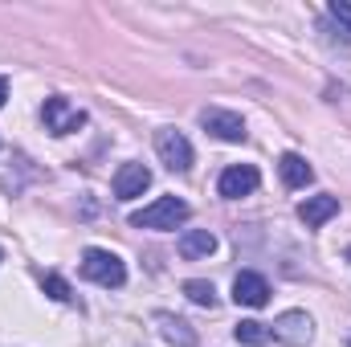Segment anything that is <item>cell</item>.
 <instances>
[{
  "label": "cell",
  "instance_id": "6da1fadb",
  "mask_svg": "<svg viewBox=\"0 0 351 347\" xmlns=\"http://www.w3.org/2000/svg\"><path fill=\"white\" fill-rule=\"evenodd\" d=\"M184 221H188V204H184L180 196H160V200H152L147 208L131 213V225H135V229H176V225H184Z\"/></svg>",
  "mask_w": 351,
  "mask_h": 347
},
{
  "label": "cell",
  "instance_id": "7a4b0ae2",
  "mask_svg": "<svg viewBox=\"0 0 351 347\" xmlns=\"http://www.w3.org/2000/svg\"><path fill=\"white\" fill-rule=\"evenodd\" d=\"M82 274L90 282H98V286H123L127 282V265L110 250H86L82 254Z\"/></svg>",
  "mask_w": 351,
  "mask_h": 347
},
{
  "label": "cell",
  "instance_id": "3957f363",
  "mask_svg": "<svg viewBox=\"0 0 351 347\" xmlns=\"http://www.w3.org/2000/svg\"><path fill=\"white\" fill-rule=\"evenodd\" d=\"M41 119H45V131L49 135H70V131H78L86 123V110H78L74 102H66L62 94H53V98H45Z\"/></svg>",
  "mask_w": 351,
  "mask_h": 347
},
{
  "label": "cell",
  "instance_id": "277c9868",
  "mask_svg": "<svg viewBox=\"0 0 351 347\" xmlns=\"http://www.w3.org/2000/svg\"><path fill=\"white\" fill-rule=\"evenodd\" d=\"M156 152H160V160H164L168 172H188L192 168V143L176 127H160L156 131Z\"/></svg>",
  "mask_w": 351,
  "mask_h": 347
},
{
  "label": "cell",
  "instance_id": "5b68a950",
  "mask_svg": "<svg viewBox=\"0 0 351 347\" xmlns=\"http://www.w3.org/2000/svg\"><path fill=\"white\" fill-rule=\"evenodd\" d=\"M200 127H204L208 135H217L221 143H245V119L233 115V110L204 106V110H200Z\"/></svg>",
  "mask_w": 351,
  "mask_h": 347
},
{
  "label": "cell",
  "instance_id": "8992f818",
  "mask_svg": "<svg viewBox=\"0 0 351 347\" xmlns=\"http://www.w3.org/2000/svg\"><path fill=\"white\" fill-rule=\"evenodd\" d=\"M258 184H262V176H258L254 164H233V168H225V172H221L217 192H221L225 200H241V196L258 192Z\"/></svg>",
  "mask_w": 351,
  "mask_h": 347
},
{
  "label": "cell",
  "instance_id": "52a82bcc",
  "mask_svg": "<svg viewBox=\"0 0 351 347\" xmlns=\"http://www.w3.org/2000/svg\"><path fill=\"white\" fill-rule=\"evenodd\" d=\"M269 331H274V339H282L286 347H306L311 344V315L306 311H286Z\"/></svg>",
  "mask_w": 351,
  "mask_h": 347
},
{
  "label": "cell",
  "instance_id": "ba28073f",
  "mask_svg": "<svg viewBox=\"0 0 351 347\" xmlns=\"http://www.w3.org/2000/svg\"><path fill=\"white\" fill-rule=\"evenodd\" d=\"M233 298H237V307H265L269 302V282L254 270H241L233 278Z\"/></svg>",
  "mask_w": 351,
  "mask_h": 347
},
{
  "label": "cell",
  "instance_id": "9c48e42d",
  "mask_svg": "<svg viewBox=\"0 0 351 347\" xmlns=\"http://www.w3.org/2000/svg\"><path fill=\"white\" fill-rule=\"evenodd\" d=\"M147 184H152V172H147L143 164H123V168L114 172V196H119V200H135V196L147 192Z\"/></svg>",
  "mask_w": 351,
  "mask_h": 347
},
{
  "label": "cell",
  "instance_id": "30bf717a",
  "mask_svg": "<svg viewBox=\"0 0 351 347\" xmlns=\"http://www.w3.org/2000/svg\"><path fill=\"white\" fill-rule=\"evenodd\" d=\"M335 213H339V200H335V196H327V192H323V196H306V200L298 204V221H302L306 229L327 225Z\"/></svg>",
  "mask_w": 351,
  "mask_h": 347
},
{
  "label": "cell",
  "instance_id": "8fae6325",
  "mask_svg": "<svg viewBox=\"0 0 351 347\" xmlns=\"http://www.w3.org/2000/svg\"><path fill=\"white\" fill-rule=\"evenodd\" d=\"M278 172H282V184H286V188H306V184L315 180V168H311L298 152H286V156L278 160Z\"/></svg>",
  "mask_w": 351,
  "mask_h": 347
},
{
  "label": "cell",
  "instance_id": "7c38bea8",
  "mask_svg": "<svg viewBox=\"0 0 351 347\" xmlns=\"http://www.w3.org/2000/svg\"><path fill=\"white\" fill-rule=\"evenodd\" d=\"M156 327H160V335H164L168 344H176V347H196V331H192L184 319L168 315V311H160V315H156Z\"/></svg>",
  "mask_w": 351,
  "mask_h": 347
},
{
  "label": "cell",
  "instance_id": "4fadbf2b",
  "mask_svg": "<svg viewBox=\"0 0 351 347\" xmlns=\"http://www.w3.org/2000/svg\"><path fill=\"white\" fill-rule=\"evenodd\" d=\"M213 250H217V237H213L208 229H184V233H180V254L188 261L208 258Z\"/></svg>",
  "mask_w": 351,
  "mask_h": 347
},
{
  "label": "cell",
  "instance_id": "5bb4252c",
  "mask_svg": "<svg viewBox=\"0 0 351 347\" xmlns=\"http://www.w3.org/2000/svg\"><path fill=\"white\" fill-rule=\"evenodd\" d=\"M233 335H237V344H245V347H262L274 339V331L265 327V323H258V319H241L237 327H233Z\"/></svg>",
  "mask_w": 351,
  "mask_h": 347
},
{
  "label": "cell",
  "instance_id": "9a60e30c",
  "mask_svg": "<svg viewBox=\"0 0 351 347\" xmlns=\"http://www.w3.org/2000/svg\"><path fill=\"white\" fill-rule=\"evenodd\" d=\"M184 294H188L196 307H208V311L217 307V290H213V282H204V278H188V282H184Z\"/></svg>",
  "mask_w": 351,
  "mask_h": 347
},
{
  "label": "cell",
  "instance_id": "2e32d148",
  "mask_svg": "<svg viewBox=\"0 0 351 347\" xmlns=\"http://www.w3.org/2000/svg\"><path fill=\"white\" fill-rule=\"evenodd\" d=\"M41 286H45V294H49V298H58V302H70V298H74V290H70V282H66L62 274H45V278H41Z\"/></svg>",
  "mask_w": 351,
  "mask_h": 347
},
{
  "label": "cell",
  "instance_id": "e0dca14e",
  "mask_svg": "<svg viewBox=\"0 0 351 347\" xmlns=\"http://www.w3.org/2000/svg\"><path fill=\"white\" fill-rule=\"evenodd\" d=\"M327 12H331V21H339V29L351 37V0H331Z\"/></svg>",
  "mask_w": 351,
  "mask_h": 347
},
{
  "label": "cell",
  "instance_id": "ac0fdd59",
  "mask_svg": "<svg viewBox=\"0 0 351 347\" xmlns=\"http://www.w3.org/2000/svg\"><path fill=\"white\" fill-rule=\"evenodd\" d=\"M4 98H8V82L0 78V106H4Z\"/></svg>",
  "mask_w": 351,
  "mask_h": 347
},
{
  "label": "cell",
  "instance_id": "d6986e66",
  "mask_svg": "<svg viewBox=\"0 0 351 347\" xmlns=\"http://www.w3.org/2000/svg\"><path fill=\"white\" fill-rule=\"evenodd\" d=\"M348 261H351V250H348Z\"/></svg>",
  "mask_w": 351,
  "mask_h": 347
}]
</instances>
